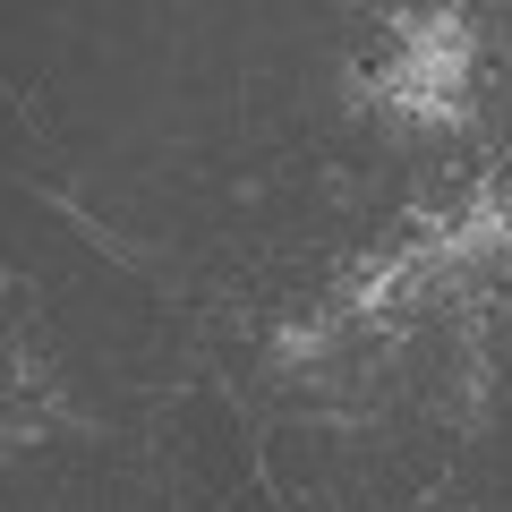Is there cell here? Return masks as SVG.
<instances>
[{"label":"cell","instance_id":"6da1fadb","mask_svg":"<svg viewBox=\"0 0 512 512\" xmlns=\"http://www.w3.org/2000/svg\"><path fill=\"white\" fill-rule=\"evenodd\" d=\"M461 94H470V18H402L393 26V52L376 60V103L393 120H453Z\"/></svg>","mask_w":512,"mask_h":512}]
</instances>
